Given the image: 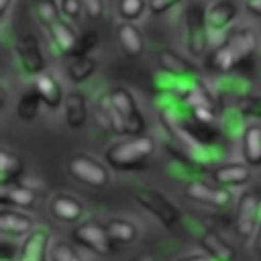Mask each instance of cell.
<instances>
[{"instance_id":"4fadbf2b","label":"cell","mask_w":261,"mask_h":261,"mask_svg":"<svg viewBox=\"0 0 261 261\" xmlns=\"http://www.w3.org/2000/svg\"><path fill=\"white\" fill-rule=\"evenodd\" d=\"M49 210L61 222H77L84 214V204L69 194H55L49 200Z\"/></svg>"},{"instance_id":"f35d334b","label":"cell","mask_w":261,"mask_h":261,"mask_svg":"<svg viewBox=\"0 0 261 261\" xmlns=\"http://www.w3.org/2000/svg\"><path fill=\"white\" fill-rule=\"evenodd\" d=\"M253 251L257 255H261V222L257 226V232H255V239H253Z\"/></svg>"},{"instance_id":"9c48e42d","label":"cell","mask_w":261,"mask_h":261,"mask_svg":"<svg viewBox=\"0 0 261 261\" xmlns=\"http://www.w3.org/2000/svg\"><path fill=\"white\" fill-rule=\"evenodd\" d=\"M184 194L198 204H206V206H214V208H226L232 200L230 192L226 188L220 186H212L204 179H190L184 188Z\"/></svg>"},{"instance_id":"7402d4cb","label":"cell","mask_w":261,"mask_h":261,"mask_svg":"<svg viewBox=\"0 0 261 261\" xmlns=\"http://www.w3.org/2000/svg\"><path fill=\"white\" fill-rule=\"evenodd\" d=\"M243 157L249 165H261V126L249 124L243 130Z\"/></svg>"},{"instance_id":"5b68a950","label":"cell","mask_w":261,"mask_h":261,"mask_svg":"<svg viewBox=\"0 0 261 261\" xmlns=\"http://www.w3.org/2000/svg\"><path fill=\"white\" fill-rule=\"evenodd\" d=\"M188 47L192 55H204L210 45V33L206 24V10L200 4H190L186 10Z\"/></svg>"},{"instance_id":"f1b7e54d","label":"cell","mask_w":261,"mask_h":261,"mask_svg":"<svg viewBox=\"0 0 261 261\" xmlns=\"http://www.w3.org/2000/svg\"><path fill=\"white\" fill-rule=\"evenodd\" d=\"M33 10H35L39 22L45 24L47 29L61 20V10H59V6L53 0H37L35 6H33Z\"/></svg>"},{"instance_id":"d6986e66","label":"cell","mask_w":261,"mask_h":261,"mask_svg":"<svg viewBox=\"0 0 261 261\" xmlns=\"http://www.w3.org/2000/svg\"><path fill=\"white\" fill-rule=\"evenodd\" d=\"M200 245H202V249H204L214 261H234V257H237L234 249H232L220 234H216L214 230H206V232L200 237Z\"/></svg>"},{"instance_id":"4316f807","label":"cell","mask_w":261,"mask_h":261,"mask_svg":"<svg viewBox=\"0 0 261 261\" xmlns=\"http://www.w3.org/2000/svg\"><path fill=\"white\" fill-rule=\"evenodd\" d=\"M108 237L112 243H130L137 237V226L124 218H112L106 224Z\"/></svg>"},{"instance_id":"ab89813d","label":"cell","mask_w":261,"mask_h":261,"mask_svg":"<svg viewBox=\"0 0 261 261\" xmlns=\"http://www.w3.org/2000/svg\"><path fill=\"white\" fill-rule=\"evenodd\" d=\"M10 4H12V0H0V14H2V16H4L6 12H8Z\"/></svg>"},{"instance_id":"1f68e13d","label":"cell","mask_w":261,"mask_h":261,"mask_svg":"<svg viewBox=\"0 0 261 261\" xmlns=\"http://www.w3.org/2000/svg\"><path fill=\"white\" fill-rule=\"evenodd\" d=\"M100 43V37L96 31H84L82 35H77V43H75V51H73V57L75 55H88L90 51H94Z\"/></svg>"},{"instance_id":"603a6c76","label":"cell","mask_w":261,"mask_h":261,"mask_svg":"<svg viewBox=\"0 0 261 261\" xmlns=\"http://www.w3.org/2000/svg\"><path fill=\"white\" fill-rule=\"evenodd\" d=\"M47 31H49V35H51V41L55 43V47H57L63 55H73L75 43H77V35L73 33V29H71L65 20L55 22V24L49 27Z\"/></svg>"},{"instance_id":"8d00e7d4","label":"cell","mask_w":261,"mask_h":261,"mask_svg":"<svg viewBox=\"0 0 261 261\" xmlns=\"http://www.w3.org/2000/svg\"><path fill=\"white\" fill-rule=\"evenodd\" d=\"M192 116H194V120H198L202 124H208V122H212L214 112H212L210 104H202V106H194L192 108Z\"/></svg>"},{"instance_id":"8fae6325","label":"cell","mask_w":261,"mask_h":261,"mask_svg":"<svg viewBox=\"0 0 261 261\" xmlns=\"http://www.w3.org/2000/svg\"><path fill=\"white\" fill-rule=\"evenodd\" d=\"M49 251V232L45 228H33L18 249V261H47Z\"/></svg>"},{"instance_id":"44dd1931","label":"cell","mask_w":261,"mask_h":261,"mask_svg":"<svg viewBox=\"0 0 261 261\" xmlns=\"http://www.w3.org/2000/svg\"><path fill=\"white\" fill-rule=\"evenodd\" d=\"M226 43L232 47V51L237 53L239 63H241V61L249 59V57L255 53V49H257V35L253 33V29L245 27V29L234 31V33L226 39Z\"/></svg>"},{"instance_id":"836d02e7","label":"cell","mask_w":261,"mask_h":261,"mask_svg":"<svg viewBox=\"0 0 261 261\" xmlns=\"http://www.w3.org/2000/svg\"><path fill=\"white\" fill-rule=\"evenodd\" d=\"M84 14L90 20H100L104 14V0H82Z\"/></svg>"},{"instance_id":"5bb4252c","label":"cell","mask_w":261,"mask_h":261,"mask_svg":"<svg viewBox=\"0 0 261 261\" xmlns=\"http://www.w3.org/2000/svg\"><path fill=\"white\" fill-rule=\"evenodd\" d=\"M35 228V222L29 214L20 212V210H10L4 208L0 214V230L8 237H22L29 234Z\"/></svg>"},{"instance_id":"74e56055","label":"cell","mask_w":261,"mask_h":261,"mask_svg":"<svg viewBox=\"0 0 261 261\" xmlns=\"http://www.w3.org/2000/svg\"><path fill=\"white\" fill-rule=\"evenodd\" d=\"M245 8H247V12H249V14H253V16H257V18H261V0H247Z\"/></svg>"},{"instance_id":"d6a6232c","label":"cell","mask_w":261,"mask_h":261,"mask_svg":"<svg viewBox=\"0 0 261 261\" xmlns=\"http://www.w3.org/2000/svg\"><path fill=\"white\" fill-rule=\"evenodd\" d=\"M237 110L245 116H261V96H241L237 100Z\"/></svg>"},{"instance_id":"8992f818","label":"cell","mask_w":261,"mask_h":261,"mask_svg":"<svg viewBox=\"0 0 261 261\" xmlns=\"http://www.w3.org/2000/svg\"><path fill=\"white\" fill-rule=\"evenodd\" d=\"M71 237L82 247L90 249L96 255H110L114 251V243L108 237L106 226L98 222H82L71 230Z\"/></svg>"},{"instance_id":"277c9868","label":"cell","mask_w":261,"mask_h":261,"mask_svg":"<svg viewBox=\"0 0 261 261\" xmlns=\"http://www.w3.org/2000/svg\"><path fill=\"white\" fill-rule=\"evenodd\" d=\"M108 96H110L116 112L120 114V118H122V122L126 126V133L130 137L143 135V130H145V118H143V114L139 110V104H137L135 96L128 90H124V88H114Z\"/></svg>"},{"instance_id":"ffe728a7","label":"cell","mask_w":261,"mask_h":261,"mask_svg":"<svg viewBox=\"0 0 261 261\" xmlns=\"http://www.w3.org/2000/svg\"><path fill=\"white\" fill-rule=\"evenodd\" d=\"M116 35H118V43H120V47L124 49L126 55L139 57V55L143 53L145 41H143L141 31H139L133 22H120L118 29H116Z\"/></svg>"},{"instance_id":"83f0119b","label":"cell","mask_w":261,"mask_h":261,"mask_svg":"<svg viewBox=\"0 0 261 261\" xmlns=\"http://www.w3.org/2000/svg\"><path fill=\"white\" fill-rule=\"evenodd\" d=\"M41 96L37 94V90H27L18 102H16V116L22 118V120H33L37 114H39V106H41Z\"/></svg>"},{"instance_id":"7a4b0ae2","label":"cell","mask_w":261,"mask_h":261,"mask_svg":"<svg viewBox=\"0 0 261 261\" xmlns=\"http://www.w3.org/2000/svg\"><path fill=\"white\" fill-rule=\"evenodd\" d=\"M135 200L147 210L151 212L165 228H173L177 222H179V210L175 208V204L165 198L159 190H137L135 192Z\"/></svg>"},{"instance_id":"d590c367","label":"cell","mask_w":261,"mask_h":261,"mask_svg":"<svg viewBox=\"0 0 261 261\" xmlns=\"http://www.w3.org/2000/svg\"><path fill=\"white\" fill-rule=\"evenodd\" d=\"M179 0H147V10L151 14H163L169 8H173Z\"/></svg>"},{"instance_id":"30bf717a","label":"cell","mask_w":261,"mask_h":261,"mask_svg":"<svg viewBox=\"0 0 261 261\" xmlns=\"http://www.w3.org/2000/svg\"><path fill=\"white\" fill-rule=\"evenodd\" d=\"M237 4L232 0H216L214 4H210L206 8V24H208V33H210V39L212 35H218V33H224L230 22L237 18Z\"/></svg>"},{"instance_id":"ac0fdd59","label":"cell","mask_w":261,"mask_h":261,"mask_svg":"<svg viewBox=\"0 0 261 261\" xmlns=\"http://www.w3.org/2000/svg\"><path fill=\"white\" fill-rule=\"evenodd\" d=\"M88 118V104L86 96L77 90H71L65 94V122L69 128H80L86 124Z\"/></svg>"},{"instance_id":"7c38bea8","label":"cell","mask_w":261,"mask_h":261,"mask_svg":"<svg viewBox=\"0 0 261 261\" xmlns=\"http://www.w3.org/2000/svg\"><path fill=\"white\" fill-rule=\"evenodd\" d=\"M251 177L249 165L243 163H220L212 169V181L220 188H232V186H243Z\"/></svg>"},{"instance_id":"60d3db41","label":"cell","mask_w":261,"mask_h":261,"mask_svg":"<svg viewBox=\"0 0 261 261\" xmlns=\"http://www.w3.org/2000/svg\"><path fill=\"white\" fill-rule=\"evenodd\" d=\"M179 261H210V257H206V255H192V257H186V259H179Z\"/></svg>"},{"instance_id":"6da1fadb","label":"cell","mask_w":261,"mask_h":261,"mask_svg":"<svg viewBox=\"0 0 261 261\" xmlns=\"http://www.w3.org/2000/svg\"><path fill=\"white\" fill-rule=\"evenodd\" d=\"M155 153V141L149 135L130 137L126 141L114 143L106 151V161L114 169H139Z\"/></svg>"},{"instance_id":"484cf974","label":"cell","mask_w":261,"mask_h":261,"mask_svg":"<svg viewBox=\"0 0 261 261\" xmlns=\"http://www.w3.org/2000/svg\"><path fill=\"white\" fill-rule=\"evenodd\" d=\"M94 71H96V59L90 55H75L67 65V75L75 84L86 82Z\"/></svg>"},{"instance_id":"3957f363","label":"cell","mask_w":261,"mask_h":261,"mask_svg":"<svg viewBox=\"0 0 261 261\" xmlns=\"http://www.w3.org/2000/svg\"><path fill=\"white\" fill-rule=\"evenodd\" d=\"M259 208H261V198L255 190H247L245 194H241L237 202V212H234V230L239 237L249 239L257 232Z\"/></svg>"},{"instance_id":"ba28073f","label":"cell","mask_w":261,"mask_h":261,"mask_svg":"<svg viewBox=\"0 0 261 261\" xmlns=\"http://www.w3.org/2000/svg\"><path fill=\"white\" fill-rule=\"evenodd\" d=\"M67 171L73 179L92 188H102L108 184V169L88 155H75L67 163Z\"/></svg>"},{"instance_id":"e575fe53","label":"cell","mask_w":261,"mask_h":261,"mask_svg":"<svg viewBox=\"0 0 261 261\" xmlns=\"http://www.w3.org/2000/svg\"><path fill=\"white\" fill-rule=\"evenodd\" d=\"M59 10L67 18H80L84 6H82V0H59Z\"/></svg>"},{"instance_id":"cb8c5ba5","label":"cell","mask_w":261,"mask_h":261,"mask_svg":"<svg viewBox=\"0 0 261 261\" xmlns=\"http://www.w3.org/2000/svg\"><path fill=\"white\" fill-rule=\"evenodd\" d=\"M24 169V163L18 155L10 153L8 149H2L0 151V175H2V186H12L16 184L14 179L20 177Z\"/></svg>"},{"instance_id":"d4e9b609","label":"cell","mask_w":261,"mask_h":261,"mask_svg":"<svg viewBox=\"0 0 261 261\" xmlns=\"http://www.w3.org/2000/svg\"><path fill=\"white\" fill-rule=\"evenodd\" d=\"M208 63H210L212 69H216V71H220V73H226V71H230L232 67L239 65V57H237V53L232 51V47L224 41L222 45H218V47L212 51Z\"/></svg>"},{"instance_id":"9a60e30c","label":"cell","mask_w":261,"mask_h":261,"mask_svg":"<svg viewBox=\"0 0 261 261\" xmlns=\"http://www.w3.org/2000/svg\"><path fill=\"white\" fill-rule=\"evenodd\" d=\"M157 59H159V67L163 71L175 75V77H181L184 80V77H194L198 73V69H196V65L192 61H188L186 57L177 55L171 49H163Z\"/></svg>"},{"instance_id":"2e32d148","label":"cell","mask_w":261,"mask_h":261,"mask_svg":"<svg viewBox=\"0 0 261 261\" xmlns=\"http://www.w3.org/2000/svg\"><path fill=\"white\" fill-rule=\"evenodd\" d=\"M35 90L41 96L43 104L49 108H57L65 98H63V90L57 82V77L49 71H43L41 75L35 77Z\"/></svg>"},{"instance_id":"e0dca14e","label":"cell","mask_w":261,"mask_h":261,"mask_svg":"<svg viewBox=\"0 0 261 261\" xmlns=\"http://www.w3.org/2000/svg\"><path fill=\"white\" fill-rule=\"evenodd\" d=\"M0 202L2 206H10L12 210H29L35 204V192L22 184H12V186H2L0 192Z\"/></svg>"},{"instance_id":"52a82bcc","label":"cell","mask_w":261,"mask_h":261,"mask_svg":"<svg viewBox=\"0 0 261 261\" xmlns=\"http://www.w3.org/2000/svg\"><path fill=\"white\" fill-rule=\"evenodd\" d=\"M14 53L18 57V63L24 73L37 77L45 71V57L41 53V47H39V41L35 35H31V33L18 35L14 41Z\"/></svg>"},{"instance_id":"4dcf8cb0","label":"cell","mask_w":261,"mask_h":261,"mask_svg":"<svg viewBox=\"0 0 261 261\" xmlns=\"http://www.w3.org/2000/svg\"><path fill=\"white\" fill-rule=\"evenodd\" d=\"M49 259L51 261H82V257L77 255V251L63 243V241H55L51 245V251H49Z\"/></svg>"},{"instance_id":"f546056e","label":"cell","mask_w":261,"mask_h":261,"mask_svg":"<svg viewBox=\"0 0 261 261\" xmlns=\"http://www.w3.org/2000/svg\"><path fill=\"white\" fill-rule=\"evenodd\" d=\"M147 8V0H118V14L124 18V22L137 20Z\"/></svg>"}]
</instances>
